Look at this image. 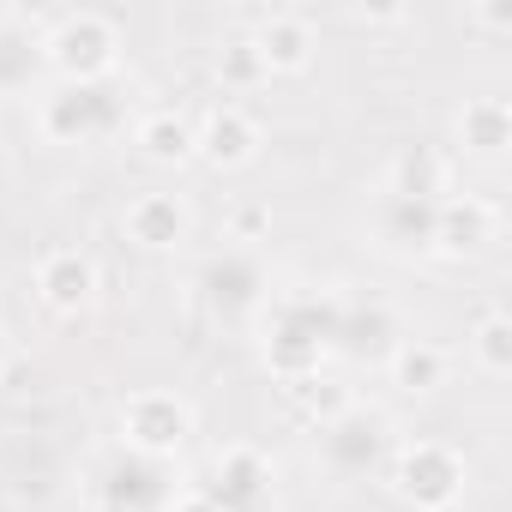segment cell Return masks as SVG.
I'll return each instance as SVG.
<instances>
[{
	"instance_id": "cell-1",
	"label": "cell",
	"mask_w": 512,
	"mask_h": 512,
	"mask_svg": "<svg viewBox=\"0 0 512 512\" xmlns=\"http://www.w3.org/2000/svg\"><path fill=\"white\" fill-rule=\"evenodd\" d=\"M115 49H121V37H115V25H109L103 13H67V19L43 37V61L61 67V73L79 79V85L103 79V73L115 67Z\"/></svg>"
},
{
	"instance_id": "cell-2",
	"label": "cell",
	"mask_w": 512,
	"mask_h": 512,
	"mask_svg": "<svg viewBox=\"0 0 512 512\" xmlns=\"http://www.w3.org/2000/svg\"><path fill=\"white\" fill-rule=\"evenodd\" d=\"M398 494H404L416 512H446V506H458V494H464V458L446 452V446H434V440L410 446V452L398 458Z\"/></svg>"
},
{
	"instance_id": "cell-3",
	"label": "cell",
	"mask_w": 512,
	"mask_h": 512,
	"mask_svg": "<svg viewBox=\"0 0 512 512\" xmlns=\"http://www.w3.org/2000/svg\"><path fill=\"white\" fill-rule=\"evenodd\" d=\"M121 434L127 446H139L145 458H169L187 434H193V410L175 392H133L121 404Z\"/></svg>"
},
{
	"instance_id": "cell-4",
	"label": "cell",
	"mask_w": 512,
	"mask_h": 512,
	"mask_svg": "<svg viewBox=\"0 0 512 512\" xmlns=\"http://www.w3.org/2000/svg\"><path fill=\"white\" fill-rule=\"evenodd\" d=\"M193 157H205L211 169H241V163L260 157V127H253L247 109L223 103V109H211V115L193 127Z\"/></svg>"
},
{
	"instance_id": "cell-5",
	"label": "cell",
	"mask_w": 512,
	"mask_h": 512,
	"mask_svg": "<svg viewBox=\"0 0 512 512\" xmlns=\"http://www.w3.org/2000/svg\"><path fill=\"white\" fill-rule=\"evenodd\" d=\"M37 296L55 314H85L97 302V266L85 260L79 247H55V253L37 260Z\"/></svg>"
},
{
	"instance_id": "cell-6",
	"label": "cell",
	"mask_w": 512,
	"mask_h": 512,
	"mask_svg": "<svg viewBox=\"0 0 512 512\" xmlns=\"http://www.w3.org/2000/svg\"><path fill=\"white\" fill-rule=\"evenodd\" d=\"M272 500V464L253 452V446H229V452H217V494H211V506H223V512H260Z\"/></svg>"
},
{
	"instance_id": "cell-7",
	"label": "cell",
	"mask_w": 512,
	"mask_h": 512,
	"mask_svg": "<svg viewBox=\"0 0 512 512\" xmlns=\"http://www.w3.org/2000/svg\"><path fill=\"white\" fill-rule=\"evenodd\" d=\"M121 223H127V241L145 247V253H169V247H181L187 229H193V217H187V205H181L175 193H139Z\"/></svg>"
},
{
	"instance_id": "cell-8",
	"label": "cell",
	"mask_w": 512,
	"mask_h": 512,
	"mask_svg": "<svg viewBox=\"0 0 512 512\" xmlns=\"http://www.w3.org/2000/svg\"><path fill=\"white\" fill-rule=\"evenodd\" d=\"M247 43H253V55H260L266 79L272 73H308L314 67V25L302 13H272Z\"/></svg>"
},
{
	"instance_id": "cell-9",
	"label": "cell",
	"mask_w": 512,
	"mask_h": 512,
	"mask_svg": "<svg viewBox=\"0 0 512 512\" xmlns=\"http://www.w3.org/2000/svg\"><path fill=\"white\" fill-rule=\"evenodd\" d=\"M488 235H494V205L488 199H440V211H434V253L464 260V253H476Z\"/></svg>"
},
{
	"instance_id": "cell-10",
	"label": "cell",
	"mask_w": 512,
	"mask_h": 512,
	"mask_svg": "<svg viewBox=\"0 0 512 512\" xmlns=\"http://www.w3.org/2000/svg\"><path fill=\"white\" fill-rule=\"evenodd\" d=\"M133 145H139V157H145V163L175 169V163H187V157H193V121H187V115H175V109H151V115H139Z\"/></svg>"
},
{
	"instance_id": "cell-11",
	"label": "cell",
	"mask_w": 512,
	"mask_h": 512,
	"mask_svg": "<svg viewBox=\"0 0 512 512\" xmlns=\"http://www.w3.org/2000/svg\"><path fill=\"white\" fill-rule=\"evenodd\" d=\"M506 139H512V109H506L500 97L464 103V115H458V145H464L470 157H500Z\"/></svg>"
},
{
	"instance_id": "cell-12",
	"label": "cell",
	"mask_w": 512,
	"mask_h": 512,
	"mask_svg": "<svg viewBox=\"0 0 512 512\" xmlns=\"http://www.w3.org/2000/svg\"><path fill=\"white\" fill-rule=\"evenodd\" d=\"M392 386L398 392H410V398H422V392H434V386H446V350L440 344H428V338H404L398 350H392Z\"/></svg>"
},
{
	"instance_id": "cell-13",
	"label": "cell",
	"mask_w": 512,
	"mask_h": 512,
	"mask_svg": "<svg viewBox=\"0 0 512 512\" xmlns=\"http://www.w3.org/2000/svg\"><path fill=\"white\" fill-rule=\"evenodd\" d=\"M470 362L488 374V380H506L512 374V320L506 314H482L476 332H470Z\"/></svg>"
},
{
	"instance_id": "cell-14",
	"label": "cell",
	"mask_w": 512,
	"mask_h": 512,
	"mask_svg": "<svg viewBox=\"0 0 512 512\" xmlns=\"http://www.w3.org/2000/svg\"><path fill=\"white\" fill-rule=\"evenodd\" d=\"M43 115H73V127L61 133V145H73V139H85V133H97V127H109V109H103V91H91V85H73V91H61V97H49V103H43Z\"/></svg>"
},
{
	"instance_id": "cell-15",
	"label": "cell",
	"mask_w": 512,
	"mask_h": 512,
	"mask_svg": "<svg viewBox=\"0 0 512 512\" xmlns=\"http://www.w3.org/2000/svg\"><path fill=\"white\" fill-rule=\"evenodd\" d=\"M217 79L229 85V91H247V85H260L266 79V67H260V55H253V43L241 37V43H229L223 55H217Z\"/></svg>"
},
{
	"instance_id": "cell-16",
	"label": "cell",
	"mask_w": 512,
	"mask_h": 512,
	"mask_svg": "<svg viewBox=\"0 0 512 512\" xmlns=\"http://www.w3.org/2000/svg\"><path fill=\"white\" fill-rule=\"evenodd\" d=\"M266 223H272V217H266L260 205H241V211L229 217V235H235V241H253V235H260Z\"/></svg>"
},
{
	"instance_id": "cell-17",
	"label": "cell",
	"mask_w": 512,
	"mask_h": 512,
	"mask_svg": "<svg viewBox=\"0 0 512 512\" xmlns=\"http://www.w3.org/2000/svg\"><path fill=\"white\" fill-rule=\"evenodd\" d=\"M169 512H223V506H211V494H181Z\"/></svg>"
},
{
	"instance_id": "cell-18",
	"label": "cell",
	"mask_w": 512,
	"mask_h": 512,
	"mask_svg": "<svg viewBox=\"0 0 512 512\" xmlns=\"http://www.w3.org/2000/svg\"><path fill=\"white\" fill-rule=\"evenodd\" d=\"M0 374H7V338H0Z\"/></svg>"
}]
</instances>
